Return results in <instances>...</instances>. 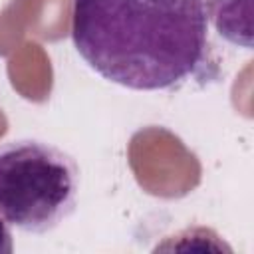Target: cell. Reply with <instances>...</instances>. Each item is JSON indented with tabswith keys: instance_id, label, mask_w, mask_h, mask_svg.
Here are the masks:
<instances>
[{
	"instance_id": "1",
	"label": "cell",
	"mask_w": 254,
	"mask_h": 254,
	"mask_svg": "<svg viewBox=\"0 0 254 254\" xmlns=\"http://www.w3.org/2000/svg\"><path fill=\"white\" fill-rule=\"evenodd\" d=\"M71 38L103 79L159 91L198 73L208 20L200 0H73Z\"/></svg>"
},
{
	"instance_id": "2",
	"label": "cell",
	"mask_w": 254,
	"mask_h": 254,
	"mask_svg": "<svg viewBox=\"0 0 254 254\" xmlns=\"http://www.w3.org/2000/svg\"><path fill=\"white\" fill-rule=\"evenodd\" d=\"M79 167L65 151L38 139L0 145V216L26 234H46L77 204Z\"/></svg>"
},
{
	"instance_id": "3",
	"label": "cell",
	"mask_w": 254,
	"mask_h": 254,
	"mask_svg": "<svg viewBox=\"0 0 254 254\" xmlns=\"http://www.w3.org/2000/svg\"><path fill=\"white\" fill-rule=\"evenodd\" d=\"M206 20L230 44L252 50V0H200Z\"/></svg>"
},
{
	"instance_id": "4",
	"label": "cell",
	"mask_w": 254,
	"mask_h": 254,
	"mask_svg": "<svg viewBox=\"0 0 254 254\" xmlns=\"http://www.w3.org/2000/svg\"><path fill=\"white\" fill-rule=\"evenodd\" d=\"M14 252V240L10 232V224L0 216V254H10Z\"/></svg>"
}]
</instances>
